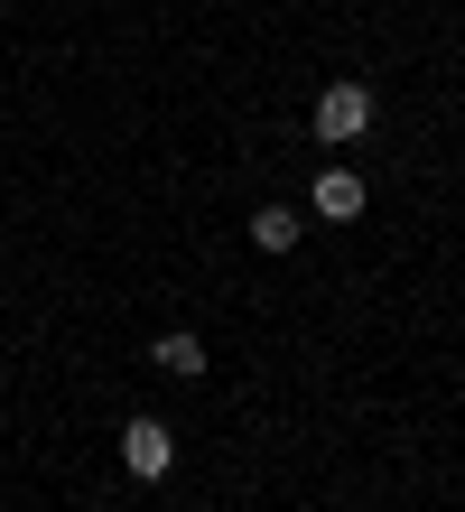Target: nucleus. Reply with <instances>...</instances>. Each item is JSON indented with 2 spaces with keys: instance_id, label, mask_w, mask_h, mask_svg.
Segmentation results:
<instances>
[{
  "instance_id": "obj_4",
  "label": "nucleus",
  "mask_w": 465,
  "mask_h": 512,
  "mask_svg": "<svg viewBox=\"0 0 465 512\" xmlns=\"http://www.w3.org/2000/svg\"><path fill=\"white\" fill-rule=\"evenodd\" d=\"M149 373H168V382H205V336H186V326H168V336L149 345Z\"/></svg>"
},
{
  "instance_id": "obj_5",
  "label": "nucleus",
  "mask_w": 465,
  "mask_h": 512,
  "mask_svg": "<svg viewBox=\"0 0 465 512\" xmlns=\"http://www.w3.org/2000/svg\"><path fill=\"white\" fill-rule=\"evenodd\" d=\"M252 243L261 252H298V205H261V215H252Z\"/></svg>"
},
{
  "instance_id": "obj_3",
  "label": "nucleus",
  "mask_w": 465,
  "mask_h": 512,
  "mask_svg": "<svg viewBox=\"0 0 465 512\" xmlns=\"http://www.w3.org/2000/svg\"><path fill=\"white\" fill-rule=\"evenodd\" d=\"M363 205H372V187L354 168H317V187H307V215H317V224H354Z\"/></svg>"
},
{
  "instance_id": "obj_1",
  "label": "nucleus",
  "mask_w": 465,
  "mask_h": 512,
  "mask_svg": "<svg viewBox=\"0 0 465 512\" xmlns=\"http://www.w3.org/2000/svg\"><path fill=\"white\" fill-rule=\"evenodd\" d=\"M307 131H317L326 149H354V140L372 131V84H363V75L326 84V94H317V112H307Z\"/></svg>"
},
{
  "instance_id": "obj_2",
  "label": "nucleus",
  "mask_w": 465,
  "mask_h": 512,
  "mask_svg": "<svg viewBox=\"0 0 465 512\" xmlns=\"http://www.w3.org/2000/svg\"><path fill=\"white\" fill-rule=\"evenodd\" d=\"M177 466V438H168V419H121V475H140V485H159V475Z\"/></svg>"
}]
</instances>
